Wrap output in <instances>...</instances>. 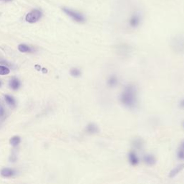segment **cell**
Here are the masks:
<instances>
[{
    "label": "cell",
    "mask_w": 184,
    "mask_h": 184,
    "mask_svg": "<svg viewBox=\"0 0 184 184\" xmlns=\"http://www.w3.org/2000/svg\"><path fill=\"white\" fill-rule=\"evenodd\" d=\"M119 100L124 107L132 110L138 103V89L134 84H126L122 90Z\"/></svg>",
    "instance_id": "obj_1"
},
{
    "label": "cell",
    "mask_w": 184,
    "mask_h": 184,
    "mask_svg": "<svg viewBox=\"0 0 184 184\" xmlns=\"http://www.w3.org/2000/svg\"><path fill=\"white\" fill-rule=\"evenodd\" d=\"M62 9H63V12L74 22L79 24H83L86 22V17L84 13L68 7H63Z\"/></svg>",
    "instance_id": "obj_2"
},
{
    "label": "cell",
    "mask_w": 184,
    "mask_h": 184,
    "mask_svg": "<svg viewBox=\"0 0 184 184\" xmlns=\"http://www.w3.org/2000/svg\"><path fill=\"white\" fill-rule=\"evenodd\" d=\"M142 16L139 12H133L131 15L130 16L129 19L127 20L128 26L131 29L136 30L138 27H140L142 22Z\"/></svg>",
    "instance_id": "obj_3"
},
{
    "label": "cell",
    "mask_w": 184,
    "mask_h": 184,
    "mask_svg": "<svg viewBox=\"0 0 184 184\" xmlns=\"http://www.w3.org/2000/svg\"><path fill=\"white\" fill-rule=\"evenodd\" d=\"M172 48L176 53H184V37L183 35H178L173 39Z\"/></svg>",
    "instance_id": "obj_4"
},
{
    "label": "cell",
    "mask_w": 184,
    "mask_h": 184,
    "mask_svg": "<svg viewBox=\"0 0 184 184\" xmlns=\"http://www.w3.org/2000/svg\"><path fill=\"white\" fill-rule=\"evenodd\" d=\"M43 13L39 9H34L26 15L25 20L29 23H35L42 17Z\"/></svg>",
    "instance_id": "obj_5"
},
{
    "label": "cell",
    "mask_w": 184,
    "mask_h": 184,
    "mask_svg": "<svg viewBox=\"0 0 184 184\" xmlns=\"http://www.w3.org/2000/svg\"><path fill=\"white\" fill-rule=\"evenodd\" d=\"M120 84V78L115 74H112L106 80V84L109 89H113L117 88Z\"/></svg>",
    "instance_id": "obj_6"
},
{
    "label": "cell",
    "mask_w": 184,
    "mask_h": 184,
    "mask_svg": "<svg viewBox=\"0 0 184 184\" xmlns=\"http://www.w3.org/2000/svg\"><path fill=\"white\" fill-rule=\"evenodd\" d=\"M0 174L4 178H12L17 174V171L10 168H4L0 171Z\"/></svg>",
    "instance_id": "obj_7"
},
{
    "label": "cell",
    "mask_w": 184,
    "mask_h": 184,
    "mask_svg": "<svg viewBox=\"0 0 184 184\" xmlns=\"http://www.w3.org/2000/svg\"><path fill=\"white\" fill-rule=\"evenodd\" d=\"M128 160H129L130 163L132 165L135 166L139 164V158H138L136 152H135L134 151L132 150L129 152V154H128Z\"/></svg>",
    "instance_id": "obj_8"
},
{
    "label": "cell",
    "mask_w": 184,
    "mask_h": 184,
    "mask_svg": "<svg viewBox=\"0 0 184 184\" xmlns=\"http://www.w3.org/2000/svg\"><path fill=\"white\" fill-rule=\"evenodd\" d=\"M86 132L90 135L97 134L99 132V127L94 123H89L86 127Z\"/></svg>",
    "instance_id": "obj_9"
},
{
    "label": "cell",
    "mask_w": 184,
    "mask_h": 184,
    "mask_svg": "<svg viewBox=\"0 0 184 184\" xmlns=\"http://www.w3.org/2000/svg\"><path fill=\"white\" fill-rule=\"evenodd\" d=\"M143 161L145 164H147V165H153L155 164L156 163V159L155 158L154 155L150 154L145 155L143 156Z\"/></svg>",
    "instance_id": "obj_10"
},
{
    "label": "cell",
    "mask_w": 184,
    "mask_h": 184,
    "mask_svg": "<svg viewBox=\"0 0 184 184\" xmlns=\"http://www.w3.org/2000/svg\"><path fill=\"white\" fill-rule=\"evenodd\" d=\"M184 168V163H181V164H179L178 165H177L176 167L174 168L170 172V174H169V177L170 178H174L176 175L181 171Z\"/></svg>",
    "instance_id": "obj_11"
},
{
    "label": "cell",
    "mask_w": 184,
    "mask_h": 184,
    "mask_svg": "<svg viewBox=\"0 0 184 184\" xmlns=\"http://www.w3.org/2000/svg\"><path fill=\"white\" fill-rule=\"evenodd\" d=\"M70 74H71V76L74 78H79L81 77V75H82V71H81L80 68L74 67L70 70Z\"/></svg>",
    "instance_id": "obj_12"
},
{
    "label": "cell",
    "mask_w": 184,
    "mask_h": 184,
    "mask_svg": "<svg viewBox=\"0 0 184 184\" xmlns=\"http://www.w3.org/2000/svg\"><path fill=\"white\" fill-rule=\"evenodd\" d=\"M21 142V138L19 136L15 135V136H13L10 138L9 140V143L11 144V145L13 147H17L19 145V143Z\"/></svg>",
    "instance_id": "obj_13"
},
{
    "label": "cell",
    "mask_w": 184,
    "mask_h": 184,
    "mask_svg": "<svg viewBox=\"0 0 184 184\" xmlns=\"http://www.w3.org/2000/svg\"><path fill=\"white\" fill-rule=\"evenodd\" d=\"M177 156L179 160H184V141L180 143V146H179L178 152H177Z\"/></svg>",
    "instance_id": "obj_14"
},
{
    "label": "cell",
    "mask_w": 184,
    "mask_h": 184,
    "mask_svg": "<svg viewBox=\"0 0 184 184\" xmlns=\"http://www.w3.org/2000/svg\"><path fill=\"white\" fill-rule=\"evenodd\" d=\"M132 145H133V147L137 150L142 149L143 145H144L142 140L139 139V138H137V139H135L134 140L132 141Z\"/></svg>",
    "instance_id": "obj_15"
},
{
    "label": "cell",
    "mask_w": 184,
    "mask_h": 184,
    "mask_svg": "<svg viewBox=\"0 0 184 184\" xmlns=\"http://www.w3.org/2000/svg\"><path fill=\"white\" fill-rule=\"evenodd\" d=\"M18 50L21 53H32V52H33V50L30 47H29L27 45H25V44H20V45H19Z\"/></svg>",
    "instance_id": "obj_16"
},
{
    "label": "cell",
    "mask_w": 184,
    "mask_h": 184,
    "mask_svg": "<svg viewBox=\"0 0 184 184\" xmlns=\"http://www.w3.org/2000/svg\"><path fill=\"white\" fill-rule=\"evenodd\" d=\"M19 86H20V83L19 81L15 78H13L11 79L10 82H9V86L13 89V90H17L19 89Z\"/></svg>",
    "instance_id": "obj_17"
},
{
    "label": "cell",
    "mask_w": 184,
    "mask_h": 184,
    "mask_svg": "<svg viewBox=\"0 0 184 184\" xmlns=\"http://www.w3.org/2000/svg\"><path fill=\"white\" fill-rule=\"evenodd\" d=\"M4 99H5V101L6 102V103L8 104L11 107H16V102L14 101V99L12 98V97H10L9 95H5L4 96Z\"/></svg>",
    "instance_id": "obj_18"
},
{
    "label": "cell",
    "mask_w": 184,
    "mask_h": 184,
    "mask_svg": "<svg viewBox=\"0 0 184 184\" xmlns=\"http://www.w3.org/2000/svg\"><path fill=\"white\" fill-rule=\"evenodd\" d=\"M10 73V70L4 66H0V75L1 76H5Z\"/></svg>",
    "instance_id": "obj_19"
},
{
    "label": "cell",
    "mask_w": 184,
    "mask_h": 184,
    "mask_svg": "<svg viewBox=\"0 0 184 184\" xmlns=\"http://www.w3.org/2000/svg\"><path fill=\"white\" fill-rule=\"evenodd\" d=\"M5 115V110L2 105H0V118L3 117Z\"/></svg>",
    "instance_id": "obj_20"
},
{
    "label": "cell",
    "mask_w": 184,
    "mask_h": 184,
    "mask_svg": "<svg viewBox=\"0 0 184 184\" xmlns=\"http://www.w3.org/2000/svg\"><path fill=\"white\" fill-rule=\"evenodd\" d=\"M178 106L180 109H182V110H184V98L181 99L180 101H179Z\"/></svg>",
    "instance_id": "obj_21"
},
{
    "label": "cell",
    "mask_w": 184,
    "mask_h": 184,
    "mask_svg": "<svg viewBox=\"0 0 184 184\" xmlns=\"http://www.w3.org/2000/svg\"><path fill=\"white\" fill-rule=\"evenodd\" d=\"M35 68H37V71H40V68H41V67H40V66H38V65H36V66H35Z\"/></svg>",
    "instance_id": "obj_22"
},
{
    "label": "cell",
    "mask_w": 184,
    "mask_h": 184,
    "mask_svg": "<svg viewBox=\"0 0 184 184\" xmlns=\"http://www.w3.org/2000/svg\"><path fill=\"white\" fill-rule=\"evenodd\" d=\"M183 127H184V122H183Z\"/></svg>",
    "instance_id": "obj_23"
},
{
    "label": "cell",
    "mask_w": 184,
    "mask_h": 184,
    "mask_svg": "<svg viewBox=\"0 0 184 184\" xmlns=\"http://www.w3.org/2000/svg\"><path fill=\"white\" fill-rule=\"evenodd\" d=\"M0 86H1V83H0Z\"/></svg>",
    "instance_id": "obj_24"
}]
</instances>
